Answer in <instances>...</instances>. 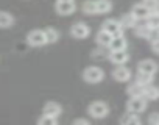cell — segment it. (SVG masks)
I'll list each match as a JSON object with an SVG mask.
<instances>
[{"instance_id": "4316f807", "label": "cell", "mask_w": 159, "mask_h": 125, "mask_svg": "<svg viewBox=\"0 0 159 125\" xmlns=\"http://www.w3.org/2000/svg\"><path fill=\"white\" fill-rule=\"evenodd\" d=\"M91 56H92V59H105V58L109 56V53H105V50H98V49H97V50L92 52Z\"/></svg>"}, {"instance_id": "83f0119b", "label": "cell", "mask_w": 159, "mask_h": 125, "mask_svg": "<svg viewBox=\"0 0 159 125\" xmlns=\"http://www.w3.org/2000/svg\"><path fill=\"white\" fill-rule=\"evenodd\" d=\"M148 122H150L151 125H159V113H153V114H150Z\"/></svg>"}, {"instance_id": "7c38bea8", "label": "cell", "mask_w": 159, "mask_h": 125, "mask_svg": "<svg viewBox=\"0 0 159 125\" xmlns=\"http://www.w3.org/2000/svg\"><path fill=\"white\" fill-rule=\"evenodd\" d=\"M42 113L47 114V116H52V117H56V119H58V117L61 116V113H62V106H61L58 102H47V103L44 105Z\"/></svg>"}, {"instance_id": "f1b7e54d", "label": "cell", "mask_w": 159, "mask_h": 125, "mask_svg": "<svg viewBox=\"0 0 159 125\" xmlns=\"http://www.w3.org/2000/svg\"><path fill=\"white\" fill-rule=\"evenodd\" d=\"M151 49L154 53H159V38H156L154 41H151Z\"/></svg>"}, {"instance_id": "2e32d148", "label": "cell", "mask_w": 159, "mask_h": 125, "mask_svg": "<svg viewBox=\"0 0 159 125\" xmlns=\"http://www.w3.org/2000/svg\"><path fill=\"white\" fill-rule=\"evenodd\" d=\"M111 39H112V35H109V33H108V31H105V30H100V31L97 33V36H95L97 44H98V45H102V47H109Z\"/></svg>"}, {"instance_id": "ffe728a7", "label": "cell", "mask_w": 159, "mask_h": 125, "mask_svg": "<svg viewBox=\"0 0 159 125\" xmlns=\"http://www.w3.org/2000/svg\"><path fill=\"white\" fill-rule=\"evenodd\" d=\"M120 24H122V27H123V28H134V27L137 25V19H136L131 13H128V14L122 16Z\"/></svg>"}, {"instance_id": "277c9868", "label": "cell", "mask_w": 159, "mask_h": 125, "mask_svg": "<svg viewBox=\"0 0 159 125\" xmlns=\"http://www.w3.org/2000/svg\"><path fill=\"white\" fill-rule=\"evenodd\" d=\"M147 108V99L143 95H137V97H131L126 103V109L129 113H136V114H140L142 111H145Z\"/></svg>"}, {"instance_id": "8fae6325", "label": "cell", "mask_w": 159, "mask_h": 125, "mask_svg": "<svg viewBox=\"0 0 159 125\" xmlns=\"http://www.w3.org/2000/svg\"><path fill=\"white\" fill-rule=\"evenodd\" d=\"M159 66H157V62L153 61V59H143L139 62V66H137V71L139 72H145V74H150V75H154L157 72Z\"/></svg>"}, {"instance_id": "4dcf8cb0", "label": "cell", "mask_w": 159, "mask_h": 125, "mask_svg": "<svg viewBox=\"0 0 159 125\" xmlns=\"http://www.w3.org/2000/svg\"><path fill=\"white\" fill-rule=\"evenodd\" d=\"M153 13H159V0H156V2L153 3V8H151Z\"/></svg>"}, {"instance_id": "e0dca14e", "label": "cell", "mask_w": 159, "mask_h": 125, "mask_svg": "<svg viewBox=\"0 0 159 125\" xmlns=\"http://www.w3.org/2000/svg\"><path fill=\"white\" fill-rule=\"evenodd\" d=\"M143 97L147 100H157L159 99V88L153 85H147L143 88Z\"/></svg>"}, {"instance_id": "f546056e", "label": "cell", "mask_w": 159, "mask_h": 125, "mask_svg": "<svg viewBox=\"0 0 159 125\" xmlns=\"http://www.w3.org/2000/svg\"><path fill=\"white\" fill-rule=\"evenodd\" d=\"M91 122L88 119H75L73 120V125H89Z\"/></svg>"}, {"instance_id": "7a4b0ae2", "label": "cell", "mask_w": 159, "mask_h": 125, "mask_svg": "<svg viewBox=\"0 0 159 125\" xmlns=\"http://www.w3.org/2000/svg\"><path fill=\"white\" fill-rule=\"evenodd\" d=\"M88 113L94 119H105L109 114V106H108V103H105L102 100H97V102H92L89 105Z\"/></svg>"}, {"instance_id": "1f68e13d", "label": "cell", "mask_w": 159, "mask_h": 125, "mask_svg": "<svg viewBox=\"0 0 159 125\" xmlns=\"http://www.w3.org/2000/svg\"><path fill=\"white\" fill-rule=\"evenodd\" d=\"M156 2V0H143V3H147V5H153Z\"/></svg>"}, {"instance_id": "30bf717a", "label": "cell", "mask_w": 159, "mask_h": 125, "mask_svg": "<svg viewBox=\"0 0 159 125\" xmlns=\"http://www.w3.org/2000/svg\"><path fill=\"white\" fill-rule=\"evenodd\" d=\"M112 78L116 81H120V83H125L131 78V71L125 66V64H120L117 66L114 71H112Z\"/></svg>"}, {"instance_id": "484cf974", "label": "cell", "mask_w": 159, "mask_h": 125, "mask_svg": "<svg viewBox=\"0 0 159 125\" xmlns=\"http://www.w3.org/2000/svg\"><path fill=\"white\" fill-rule=\"evenodd\" d=\"M39 125H56V117H52V116H47V114H42L38 120Z\"/></svg>"}, {"instance_id": "3957f363", "label": "cell", "mask_w": 159, "mask_h": 125, "mask_svg": "<svg viewBox=\"0 0 159 125\" xmlns=\"http://www.w3.org/2000/svg\"><path fill=\"white\" fill-rule=\"evenodd\" d=\"M55 11L59 16H70L76 11L75 0H58L55 5Z\"/></svg>"}, {"instance_id": "5b68a950", "label": "cell", "mask_w": 159, "mask_h": 125, "mask_svg": "<svg viewBox=\"0 0 159 125\" xmlns=\"http://www.w3.org/2000/svg\"><path fill=\"white\" fill-rule=\"evenodd\" d=\"M27 42L31 45V47H42L47 44L45 41V35H44V30H31L28 35H27Z\"/></svg>"}, {"instance_id": "603a6c76", "label": "cell", "mask_w": 159, "mask_h": 125, "mask_svg": "<svg viewBox=\"0 0 159 125\" xmlns=\"http://www.w3.org/2000/svg\"><path fill=\"white\" fill-rule=\"evenodd\" d=\"M81 10H83L84 14H89V16L97 14V10H95V0H86V2L83 3V7H81Z\"/></svg>"}, {"instance_id": "52a82bcc", "label": "cell", "mask_w": 159, "mask_h": 125, "mask_svg": "<svg viewBox=\"0 0 159 125\" xmlns=\"http://www.w3.org/2000/svg\"><path fill=\"white\" fill-rule=\"evenodd\" d=\"M102 30H105V31H108L109 35L114 36V35H120L123 31V27H122L120 21H117V19H106L102 24Z\"/></svg>"}, {"instance_id": "7402d4cb", "label": "cell", "mask_w": 159, "mask_h": 125, "mask_svg": "<svg viewBox=\"0 0 159 125\" xmlns=\"http://www.w3.org/2000/svg\"><path fill=\"white\" fill-rule=\"evenodd\" d=\"M136 81H137L139 85H142V86L151 85V81H153V75H150V74H145V72H139V71H137Z\"/></svg>"}, {"instance_id": "cb8c5ba5", "label": "cell", "mask_w": 159, "mask_h": 125, "mask_svg": "<svg viewBox=\"0 0 159 125\" xmlns=\"http://www.w3.org/2000/svg\"><path fill=\"white\" fill-rule=\"evenodd\" d=\"M136 35L139 38H143V39H148L150 38V33H151V28L145 24V25H136Z\"/></svg>"}, {"instance_id": "9c48e42d", "label": "cell", "mask_w": 159, "mask_h": 125, "mask_svg": "<svg viewBox=\"0 0 159 125\" xmlns=\"http://www.w3.org/2000/svg\"><path fill=\"white\" fill-rule=\"evenodd\" d=\"M150 13H151V8H150L147 3H136V5L131 8V14H133L137 21H145Z\"/></svg>"}, {"instance_id": "6da1fadb", "label": "cell", "mask_w": 159, "mask_h": 125, "mask_svg": "<svg viewBox=\"0 0 159 125\" xmlns=\"http://www.w3.org/2000/svg\"><path fill=\"white\" fill-rule=\"evenodd\" d=\"M103 78H105V71L98 66H89L83 71V80L88 83L95 85V83L103 81Z\"/></svg>"}, {"instance_id": "4fadbf2b", "label": "cell", "mask_w": 159, "mask_h": 125, "mask_svg": "<svg viewBox=\"0 0 159 125\" xmlns=\"http://www.w3.org/2000/svg\"><path fill=\"white\" fill-rule=\"evenodd\" d=\"M126 38L123 36V33L120 35H114L112 39H111V44H109V49L111 50H126Z\"/></svg>"}, {"instance_id": "8992f818", "label": "cell", "mask_w": 159, "mask_h": 125, "mask_svg": "<svg viewBox=\"0 0 159 125\" xmlns=\"http://www.w3.org/2000/svg\"><path fill=\"white\" fill-rule=\"evenodd\" d=\"M70 35L75 38V39H86L89 35H91V27L84 22H76L72 25L70 28Z\"/></svg>"}, {"instance_id": "ba28073f", "label": "cell", "mask_w": 159, "mask_h": 125, "mask_svg": "<svg viewBox=\"0 0 159 125\" xmlns=\"http://www.w3.org/2000/svg\"><path fill=\"white\" fill-rule=\"evenodd\" d=\"M108 59L116 66H120V64H125V62L129 59V55L126 50H109V56Z\"/></svg>"}, {"instance_id": "d4e9b609", "label": "cell", "mask_w": 159, "mask_h": 125, "mask_svg": "<svg viewBox=\"0 0 159 125\" xmlns=\"http://www.w3.org/2000/svg\"><path fill=\"white\" fill-rule=\"evenodd\" d=\"M145 21H147V25L150 28H159V13H153L151 11Z\"/></svg>"}, {"instance_id": "ac0fdd59", "label": "cell", "mask_w": 159, "mask_h": 125, "mask_svg": "<svg viewBox=\"0 0 159 125\" xmlns=\"http://www.w3.org/2000/svg\"><path fill=\"white\" fill-rule=\"evenodd\" d=\"M14 25V17L13 14L7 11H0V28H10Z\"/></svg>"}, {"instance_id": "5bb4252c", "label": "cell", "mask_w": 159, "mask_h": 125, "mask_svg": "<svg viewBox=\"0 0 159 125\" xmlns=\"http://www.w3.org/2000/svg\"><path fill=\"white\" fill-rule=\"evenodd\" d=\"M140 117H139V114H136V113H126L125 116H122L120 117V123L122 125H140Z\"/></svg>"}, {"instance_id": "d6986e66", "label": "cell", "mask_w": 159, "mask_h": 125, "mask_svg": "<svg viewBox=\"0 0 159 125\" xmlns=\"http://www.w3.org/2000/svg\"><path fill=\"white\" fill-rule=\"evenodd\" d=\"M44 35H45V41L47 44H55L58 39H59V31L53 27H48L44 30Z\"/></svg>"}, {"instance_id": "9a60e30c", "label": "cell", "mask_w": 159, "mask_h": 125, "mask_svg": "<svg viewBox=\"0 0 159 125\" xmlns=\"http://www.w3.org/2000/svg\"><path fill=\"white\" fill-rule=\"evenodd\" d=\"M95 10L97 14H106L112 10V2L111 0H95Z\"/></svg>"}, {"instance_id": "44dd1931", "label": "cell", "mask_w": 159, "mask_h": 125, "mask_svg": "<svg viewBox=\"0 0 159 125\" xmlns=\"http://www.w3.org/2000/svg\"><path fill=\"white\" fill-rule=\"evenodd\" d=\"M143 88H145V86H142V85H139V83L136 81V83H133V85H129V86H128L126 92H128V95H129V97L143 95Z\"/></svg>"}]
</instances>
